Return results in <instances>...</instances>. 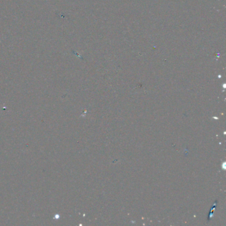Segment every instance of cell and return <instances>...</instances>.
Returning <instances> with one entry per match:
<instances>
[]
</instances>
